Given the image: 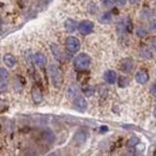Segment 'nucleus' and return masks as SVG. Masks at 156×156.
Listing matches in <instances>:
<instances>
[{"label": "nucleus", "instance_id": "24", "mask_svg": "<svg viewBox=\"0 0 156 156\" xmlns=\"http://www.w3.org/2000/svg\"><path fill=\"white\" fill-rule=\"evenodd\" d=\"M149 30L150 31H156V20H153L149 24Z\"/></svg>", "mask_w": 156, "mask_h": 156}, {"label": "nucleus", "instance_id": "18", "mask_svg": "<svg viewBox=\"0 0 156 156\" xmlns=\"http://www.w3.org/2000/svg\"><path fill=\"white\" fill-rule=\"evenodd\" d=\"M119 83V87L120 88H125V87H127L129 85V83H130V79L127 77H125V76H121V77L119 78V80H118Z\"/></svg>", "mask_w": 156, "mask_h": 156}, {"label": "nucleus", "instance_id": "31", "mask_svg": "<svg viewBox=\"0 0 156 156\" xmlns=\"http://www.w3.org/2000/svg\"><path fill=\"white\" fill-rule=\"evenodd\" d=\"M155 76H156V72H155Z\"/></svg>", "mask_w": 156, "mask_h": 156}, {"label": "nucleus", "instance_id": "14", "mask_svg": "<svg viewBox=\"0 0 156 156\" xmlns=\"http://www.w3.org/2000/svg\"><path fill=\"white\" fill-rule=\"evenodd\" d=\"M6 80H7V71L6 69H1L0 70V82H1V91L5 90L6 88Z\"/></svg>", "mask_w": 156, "mask_h": 156}, {"label": "nucleus", "instance_id": "2", "mask_svg": "<svg viewBox=\"0 0 156 156\" xmlns=\"http://www.w3.org/2000/svg\"><path fill=\"white\" fill-rule=\"evenodd\" d=\"M48 75H49V78L52 80V84L54 87H60L61 83H62V75L60 72V70L58 69V66L55 65H49L48 66Z\"/></svg>", "mask_w": 156, "mask_h": 156}, {"label": "nucleus", "instance_id": "1", "mask_svg": "<svg viewBox=\"0 0 156 156\" xmlns=\"http://www.w3.org/2000/svg\"><path fill=\"white\" fill-rule=\"evenodd\" d=\"M91 62V59L90 57L87 54V53H82V54H78L77 57L73 60V66L75 69L78 70V71H84L89 67Z\"/></svg>", "mask_w": 156, "mask_h": 156}, {"label": "nucleus", "instance_id": "20", "mask_svg": "<svg viewBox=\"0 0 156 156\" xmlns=\"http://www.w3.org/2000/svg\"><path fill=\"white\" fill-rule=\"evenodd\" d=\"M82 91L84 93V95H87V96H91V95L94 94V88L90 87V85H85V87H83Z\"/></svg>", "mask_w": 156, "mask_h": 156}, {"label": "nucleus", "instance_id": "26", "mask_svg": "<svg viewBox=\"0 0 156 156\" xmlns=\"http://www.w3.org/2000/svg\"><path fill=\"white\" fill-rule=\"evenodd\" d=\"M151 15V12H147V10H143L142 11V17L143 18H147V17H149Z\"/></svg>", "mask_w": 156, "mask_h": 156}, {"label": "nucleus", "instance_id": "6", "mask_svg": "<svg viewBox=\"0 0 156 156\" xmlns=\"http://www.w3.org/2000/svg\"><path fill=\"white\" fill-rule=\"evenodd\" d=\"M73 107L78 111H84L87 108V101L80 94H78L77 96L73 98Z\"/></svg>", "mask_w": 156, "mask_h": 156}, {"label": "nucleus", "instance_id": "17", "mask_svg": "<svg viewBox=\"0 0 156 156\" xmlns=\"http://www.w3.org/2000/svg\"><path fill=\"white\" fill-rule=\"evenodd\" d=\"M126 22H127V20H124L118 23V31H119L120 34H125V33H126V29H127V27L130 25V24H126Z\"/></svg>", "mask_w": 156, "mask_h": 156}, {"label": "nucleus", "instance_id": "15", "mask_svg": "<svg viewBox=\"0 0 156 156\" xmlns=\"http://www.w3.org/2000/svg\"><path fill=\"white\" fill-rule=\"evenodd\" d=\"M4 62L6 64L7 67H13L16 64V58L12 54H5L4 55Z\"/></svg>", "mask_w": 156, "mask_h": 156}, {"label": "nucleus", "instance_id": "21", "mask_svg": "<svg viewBox=\"0 0 156 156\" xmlns=\"http://www.w3.org/2000/svg\"><path fill=\"white\" fill-rule=\"evenodd\" d=\"M136 34H137V36H139V37H144V36L148 34V30L140 27V28H138L136 30Z\"/></svg>", "mask_w": 156, "mask_h": 156}, {"label": "nucleus", "instance_id": "22", "mask_svg": "<svg viewBox=\"0 0 156 156\" xmlns=\"http://www.w3.org/2000/svg\"><path fill=\"white\" fill-rule=\"evenodd\" d=\"M138 142H139V140H138L137 137H131V138L127 140V145H129V147H135V145L138 144Z\"/></svg>", "mask_w": 156, "mask_h": 156}, {"label": "nucleus", "instance_id": "3", "mask_svg": "<svg viewBox=\"0 0 156 156\" xmlns=\"http://www.w3.org/2000/svg\"><path fill=\"white\" fill-rule=\"evenodd\" d=\"M65 47H66L69 53H77L79 51V48H80V42H79V40L77 37L70 36L65 41Z\"/></svg>", "mask_w": 156, "mask_h": 156}, {"label": "nucleus", "instance_id": "10", "mask_svg": "<svg viewBox=\"0 0 156 156\" xmlns=\"http://www.w3.org/2000/svg\"><path fill=\"white\" fill-rule=\"evenodd\" d=\"M78 24L76 20H65V23H64V27H65V29L69 31V33H73L75 30H77L78 29Z\"/></svg>", "mask_w": 156, "mask_h": 156}, {"label": "nucleus", "instance_id": "27", "mask_svg": "<svg viewBox=\"0 0 156 156\" xmlns=\"http://www.w3.org/2000/svg\"><path fill=\"white\" fill-rule=\"evenodd\" d=\"M107 131H108V127H107V126H101V127H100V132H101V133H105V132H107Z\"/></svg>", "mask_w": 156, "mask_h": 156}, {"label": "nucleus", "instance_id": "13", "mask_svg": "<svg viewBox=\"0 0 156 156\" xmlns=\"http://www.w3.org/2000/svg\"><path fill=\"white\" fill-rule=\"evenodd\" d=\"M34 61H35V64H36L37 66L42 67V66H44L47 59H46V55H44V54H42V53H36V54L34 55Z\"/></svg>", "mask_w": 156, "mask_h": 156}, {"label": "nucleus", "instance_id": "28", "mask_svg": "<svg viewBox=\"0 0 156 156\" xmlns=\"http://www.w3.org/2000/svg\"><path fill=\"white\" fill-rule=\"evenodd\" d=\"M115 2H117L118 5H120V6H124L126 4V0H115Z\"/></svg>", "mask_w": 156, "mask_h": 156}, {"label": "nucleus", "instance_id": "5", "mask_svg": "<svg viewBox=\"0 0 156 156\" xmlns=\"http://www.w3.org/2000/svg\"><path fill=\"white\" fill-rule=\"evenodd\" d=\"M120 70L124 72V73H129L132 71L133 69V60L130 58H125L120 61Z\"/></svg>", "mask_w": 156, "mask_h": 156}, {"label": "nucleus", "instance_id": "29", "mask_svg": "<svg viewBox=\"0 0 156 156\" xmlns=\"http://www.w3.org/2000/svg\"><path fill=\"white\" fill-rule=\"evenodd\" d=\"M129 1H130V4H136L138 0H129Z\"/></svg>", "mask_w": 156, "mask_h": 156}, {"label": "nucleus", "instance_id": "8", "mask_svg": "<svg viewBox=\"0 0 156 156\" xmlns=\"http://www.w3.org/2000/svg\"><path fill=\"white\" fill-rule=\"evenodd\" d=\"M103 79L108 84H114L117 82V73L114 71H112V70H107L103 73Z\"/></svg>", "mask_w": 156, "mask_h": 156}, {"label": "nucleus", "instance_id": "4", "mask_svg": "<svg viewBox=\"0 0 156 156\" xmlns=\"http://www.w3.org/2000/svg\"><path fill=\"white\" fill-rule=\"evenodd\" d=\"M94 29V23L91 20H82L78 24V30L83 35H89Z\"/></svg>", "mask_w": 156, "mask_h": 156}, {"label": "nucleus", "instance_id": "19", "mask_svg": "<svg viewBox=\"0 0 156 156\" xmlns=\"http://www.w3.org/2000/svg\"><path fill=\"white\" fill-rule=\"evenodd\" d=\"M100 22L101 23H109L111 20H112V13L111 12H106V13H103V16L102 17H100Z\"/></svg>", "mask_w": 156, "mask_h": 156}, {"label": "nucleus", "instance_id": "23", "mask_svg": "<svg viewBox=\"0 0 156 156\" xmlns=\"http://www.w3.org/2000/svg\"><path fill=\"white\" fill-rule=\"evenodd\" d=\"M149 44H150V47H151L154 51H156V36L155 37H151V39L149 40Z\"/></svg>", "mask_w": 156, "mask_h": 156}, {"label": "nucleus", "instance_id": "9", "mask_svg": "<svg viewBox=\"0 0 156 156\" xmlns=\"http://www.w3.org/2000/svg\"><path fill=\"white\" fill-rule=\"evenodd\" d=\"M31 98H33V101L35 103H41L43 101V95H42L41 90H40L39 88H36V87H34L31 89Z\"/></svg>", "mask_w": 156, "mask_h": 156}, {"label": "nucleus", "instance_id": "16", "mask_svg": "<svg viewBox=\"0 0 156 156\" xmlns=\"http://www.w3.org/2000/svg\"><path fill=\"white\" fill-rule=\"evenodd\" d=\"M42 138H43L47 143H53V142H54V139H55L54 133H53L52 131H49V130L43 131V133H42Z\"/></svg>", "mask_w": 156, "mask_h": 156}, {"label": "nucleus", "instance_id": "30", "mask_svg": "<svg viewBox=\"0 0 156 156\" xmlns=\"http://www.w3.org/2000/svg\"><path fill=\"white\" fill-rule=\"evenodd\" d=\"M154 117L156 118V108H155V109H154Z\"/></svg>", "mask_w": 156, "mask_h": 156}, {"label": "nucleus", "instance_id": "7", "mask_svg": "<svg viewBox=\"0 0 156 156\" xmlns=\"http://www.w3.org/2000/svg\"><path fill=\"white\" fill-rule=\"evenodd\" d=\"M135 79L138 84H145L149 80V75L147 70H139L135 76Z\"/></svg>", "mask_w": 156, "mask_h": 156}, {"label": "nucleus", "instance_id": "25", "mask_svg": "<svg viewBox=\"0 0 156 156\" xmlns=\"http://www.w3.org/2000/svg\"><path fill=\"white\" fill-rule=\"evenodd\" d=\"M150 93H151L153 95H156V83H153V84L150 85Z\"/></svg>", "mask_w": 156, "mask_h": 156}, {"label": "nucleus", "instance_id": "12", "mask_svg": "<svg viewBox=\"0 0 156 156\" xmlns=\"http://www.w3.org/2000/svg\"><path fill=\"white\" fill-rule=\"evenodd\" d=\"M139 54H140V57H143V58H145V59L153 58V53H151V51H150V47L147 46V44L140 46V48H139Z\"/></svg>", "mask_w": 156, "mask_h": 156}, {"label": "nucleus", "instance_id": "11", "mask_svg": "<svg viewBox=\"0 0 156 156\" xmlns=\"http://www.w3.org/2000/svg\"><path fill=\"white\" fill-rule=\"evenodd\" d=\"M73 140H75V143L78 144V145L84 144V142L87 140V133L84 131H77L75 133V136H73Z\"/></svg>", "mask_w": 156, "mask_h": 156}]
</instances>
